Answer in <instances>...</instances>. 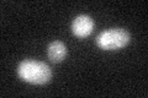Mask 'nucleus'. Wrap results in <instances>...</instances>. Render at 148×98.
<instances>
[{
    "mask_svg": "<svg viewBox=\"0 0 148 98\" xmlns=\"http://www.w3.org/2000/svg\"><path fill=\"white\" fill-rule=\"evenodd\" d=\"M17 74L21 80L35 85H45L52 78V70L47 64L31 59L18 64Z\"/></svg>",
    "mask_w": 148,
    "mask_h": 98,
    "instance_id": "f257e3e1",
    "label": "nucleus"
},
{
    "mask_svg": "<svg viewBox=\"0 0 148 98\" xmlns=\"http://www.w3.org/2000/svg\"><path fill=\"white\" fill-rule=\"evenodd\" d=\"M130 42V33L123 28H110L96 37V44L104 50H117L126 47Z\"/></svg>",
    "mask_w": 148,
    "mask_h": 98,
    "instance_id": "f03ea898",
    "label": "nucleus"
},
{
    "mask_svg": "<svg viewBox=\"0 0 148 98\" xmlns=\"http://www.w3.org/2000/svg\"><path fill=\"white\" fill-rule=\"evenodd\" d=\"M92 30H94V20L86 15L75 17L72 23V32L78 38H85V37L90 36Z\"/></svg>",
    "mask_w": 148,
    "mask_h": 98,
    "instance_id": "7ed1b4c3",
    "label": "nucleus"
},
{
    "mask_svg": "<svg viewBox=\"0 0 148 98\" xmlns=\"http://www.w3.org/2000/svg\"><path fill=\"white\" fill-rule=\"evenodd\" d=\"M48 59L53 63H61L67 57V47L61 41H54L49 43L47 48Z\"/></svg>",
    "mask_w": 148,
    "mask_h": 98,
    "instance_id": "20e7f679",
    "label": "nucleus"
}]
</instances>
